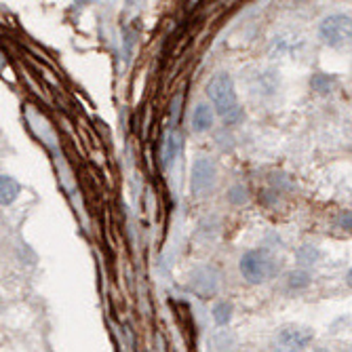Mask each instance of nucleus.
I'll return each instance as SVG.
<instances>
[{
	"label": "nucleus",
	"mask_w": 352,
	"mask_h": 352,
	"mask_svg": "<svg viewBox=\"0 0 352 352\" xmlns=\"http://www.w3.org/2000/svg\"><path fill=\"white\" fill-rule=\"evenodd\" d=\"M213 318L217 325H228L230 318H232V306L226 304V302H219L213 306Z\"/></svg>",
	"instance_id": "nucleus-9"
},
{
	"label": "nucleus",
	"mask_w": 352,
	"mask_h": 352,
	"mask_svg": "<svg viewBox=\"0 0 352 352\" xmlns=\"http://www.w3.org/2000/svg\"><path fill=\"white\" fill-rule=\"evenodd\" d=\"M342 223H344V228H346V230H350V215H348V213H344V219H342Z\"/></svg>",
	"instance_id": "nucleus-12"
},
{
	"label": "nucleus",
	"mask_w": 352,
	"mask_h": 352,
	"mask_svg": "<svg viewBox=\"0 0 352 352\" xmlns=\"http://www.w3.org/2000/svg\"><path fill=\"white\" fill-rule=\"evenodd\" d=\"M0 310H3V300H0Z\"/></svg>",
	"instance_id": "nucleus-13"
},
{
	"label": "nucleus",
	"mask_w": 352,
	"mask_h": 352,
	"mask_svg": "<svg viewBox=\"0 0 352 352\" xmlns=\"http://www.w3.org/2000/svg\"><path fill=\"white\" fill-rule=\"evenodd\" d=\"M314 340V333L310 329L298 327V325H287L280 327L276 333V344L283 346L285 350H300L306 348Z\"/></svg>",
	"instance_id": "nucleus-4"
},
{
	"label": "nucleus",
	"mask_w": 352,
	"mask_h": 352,
	"mask_svg": "<svg viewBox=\"0 0 352 352\" xmlns=\"http://www.w3.org/2000/svg\"><path fill=\"white\" fill-rule=\"evenodd\" d=\"M318 34L329 47L344 49L346 45H350V17L346 13L325 17L318 25Z\"/></svg>",
	"instance_id": "nucleus-3"
},
{
	"label": "nucleus",
	"mask_w": 352,
	"mask_h": 352,
	"mask_svg": "<svg viewBox=\"0 0 352 352\" xmlns=\"http://www.w3.org/2000/svg\"><path fill=\"white\" fill-rule=\"evenodd\" d=\"M207 95L215 108V112L221 116L226 124H234L243 118V110L239 104V95L234 89V82L228 74H217L207 85Z\"/></svg>",
	"instance_id": "nucleus-1"
},
{
	"label": "nucleus",
	"mask_w": 352,
	"mask_h": 352,
	"mask_svg": "<svg viewBox=\"0 0 352 352\" xmlns=\"http://www.w3.org/2000/svg\"><path fill=\"white\" fill-rule=\"evenodd\" d=\"M215 182V165L207 158H199L192 167V190L197 192V195H203L207 192Z\"/></svg>",
	"instance_id": "nucleus-5"
},
{
	"label": "nucleus",
	"mask_w": 352,
	"mask_h": 352,
	"mask_svg": "<svg viewBox=\"0 0 352 352\" xmlns=\"http://www.w3.org/2000/svg\"><path fill=\"white\" fill-rule=\"evenodd\" d=\"M292 285L294 287H304V285H308V276L306 274H292Z\"/></svg>",
	"instance_id": "nucleus-11"
},
{
	"label": "nucleus",
	"mask_w": 352,
	"mask_h": 352,
	"mask_svg": "<svg viewBox=\"0 0 352 352\" xmlns=\"http://www.w3.org/2000/svg\"><path fill=\"white\" fill-rule=\"evenodd\" d=\"M239 270L243 274L245 280L253 283V285H260L268 278L274 276L276 272V264L274 260L270 258L268 251H262V249H251L247 253H243L241 258V264H239Z\"/></svg>",
	"instance_id": "nucleus-2"
},
{
	"label": "nucleus",
	"mask_w": 352,
	"mask_h": 352,
	"mask_svg": "<svg viewBox=\"0 0 352 352\" xmlns=\"http://www.w3.org/2000/svg\"><path fill=\"white\" fill-rule=\"evenodd\" d=\"M177 148H179V138L175 133H169L167 144H165V165H171L173 163V158L177 154Z\"/></svg>",
	"instance_id": "nucleus-10"
},
{
	"label": "nucleus",
	"mask_w": 352,
	"mask_h": 352,
	"mask_svg": "<svg viewBox=\"0 0 352 352\" xmlns=\"http://www.w3.org/2000/svg\"><path fill=\"white\" fill-rule=\"evenodd\" d=\"M213 124V110L207 106V104H201L195 114H192V126H195L197 131H207L211 129Z\"/></svg>",
	"instance_id": "nucleus-8"
},
{
	"label": "nucleus",
	"mask_w": 352,
	"mask_h": 352,
	"mask_svg": "<svg viewBox=\"0 0 352 352\" xmlns=\"http://www.w3.org/2000/svg\"><path fill=\"white\" fill-rule=\"evenodd\" d=\"M192 289L201 296H211L217 294L219 289V276L213 268H199L192 276Z\"/></svg>",
	"instance_id": "nucleus-6"
},
{
	"label": "nucleus",
	"mask_w": 352,
	"mask_h": 352,
	"mask_svg": "<svg viewBox=\"0 0 352 352\" xmlns=\"http://www.w3.org/2000/svg\"><path fill=\"white\" fill-rule=\"evenodd\" d=\"M21 192V186L15 177L11 175H0V205L3 207H9L17 201Z\"/></svg>",
	"instance_id": "nucleus-7"
}]
</instances>
